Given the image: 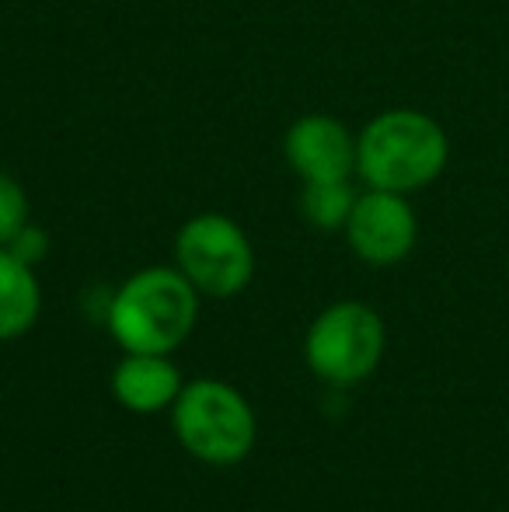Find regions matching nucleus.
<instances>
[{
    "label": "nucleus",
    "mask_w": 509,
    "mask_h": 512,
    "mask_svg": "<svg viewBox=\"0 0 509 512\" xmlns=\"http://www.w3.org/2000/svg\"><path fill=\"white\" fill-rule=\"evenodd\" d=\"M346 241L360 262L398 265L412 255L419 241V216L401 192L367 189L356 196V206L349 213Z\"/></svg>",
    "instance_id": "obj_6"
},
{
    "label": "nucleus",
    "mask_w": 509,
    "mask_h": 512,
    "mask_svg": "<svg viewBox=\"0 0 509 512\" xmlns=\"http://www.w3.org/2000/svg\"><path fill=\"white\" fill-rule=\"evenodd\" d=\"M175 269L203 297H238L255 276V251L241 223L224 213H199L175 237Z\"/></svg>",
    "instance_id": "obj_5"
},
{
    "label": "nucleus",
    "mask_w": 509,
    "mask_h": 512,
    "mask_svg": "<svg viewBox=\"0 0 509 512\" xmlns=\"http://www.w3.org/2000/svg\"><path fill=\"white\" fill-rule=\"evenodd\" d=\"M28 223V196L21 182L0 171V248Z\"/></svg>",
    "instance_id": "obj_11"
},
{
    "label": "nucleus",
    "mask_w": 509,
    "mask_h": 512,
    "mask_svg": "<svg viewBox=\"0 0 509 512\" xmlns=\"http://www.w3.org/2000/svg\"><path fill=\"white\" fill-rule=\"evenodd\" d=\"M182 373L168 356L154 352H126L123 363L112 370V394L126 411L136 415H157L171 408L182 394Z\"/></svg>",
    "instance_id": "obj_8"
},
{
    "label": "nucleus",
    "mask_w": 509,
    "mask_h": 512,
    "mask_svg": "<svg viewBox=\"0 0 509 512\" xmlns=\"http://www.w3.org/2000/svg\"><path fill=\"white\" fill-rule=\"evenodd\" d=\"M286 164L304 182L356 175V136L332 115H300L283 140Z\"/></svg>",
    "instance_id": "obj_7"
},
{
    "label": "nucleus",
    "mask_w": 509,
    "mask_h": 512,
    "mask_svg": "<svg viewBox=\"0 0 509 512\" xmlns=\"http://www.w3.org/2000/svg\"><path fill=\"white\" fill-rule=\"evenodd\" d=\"M384 345V317L370 304L342 300L314 317L304 338V359L321 384L356 387L381 366Z\"/></svg>",
    "instance_id": "obj_4"
},
{
    "label": "nucleus",
    "mask_w": 509,
    "mask_h": 512,
    "mask_svg": "<svg viewBox=\"0 0 509 512\" xmlns=\"http://www.w3.org/2000/svg\"><path fill=\"white\" fill-rule=\"evenodd\" d=\"M171 429L185 453L210 467H234L252 453L258 425L238 387L224 380H192L171 405Z\"/></svg>",
    "instance_id": "obj_3"
},
{
    "label": "nucleus",
    "mask_w": 509,
    "mask_h": 512,
    "mask_svg": "<svg viewBox=\"0 0 509 512\" xmlns=\"http://www.w3.org/2000/svg\"><path fill=\"white\" fill-rule=\"evenodd\" d=\"M360 192L349 178H328V182H304L300 192V213L318 230H346L349 213L356 206Z\"/></svg>",
    "instance_id": "obj_10"
},
{
    "label": "nucleus",
    "mask_w": 509,
    "mask_h": 512,
    "mask_svg": "<svg viewBox=\"0 0 509 512\" xmlns=\"http://www.w3.org/2000/svg\"><path fill=\"white\" fill-rule=\"evenodd\" d=\"M4 248L11 251L14 258H21V262L32 265V269H35V265H39L42 258L49 255V234L42 227H35L32 220H28L25 227H21L18 234H14L11 241L4 244Z\"/></svg>",
    "instance_id": "obj_12"
},
{
    "label": "nucleus",
    "mask_w": 509,
    "mask_h": 512,
    "mask_svg": "<svg viewBox=\"0 0 509 512\" xmlns=\"http://www.w3.org/2000/svg\"><path fill=\"white\" fill-rule=\"evenodd\" d=\"M199 290L178 269L150 265L129 276L109 300L105 324L126 352L168 356L192 335Z\"/></svg>",
    "instance_id": "obj_2"
},
{
    "label": "nucleus",
    "mask_w": 509,
    "mask_h": 512,
    "mask_svg": "<svg viewBox=\"0 0 509 512\" xmlns=\"http://www.w3.org/2000/svg\"><path fill=\"white\" fill-rule=\"evenodd\" d=\"M450 140L433 115L419 108H387L356 136V175L367 189L419 192L443 175Z\"/></svg>",
    "instance_id": "obj_1"
},
{
    "label": "nucleus",
    "mask_w": 509,
    "mask_h": 512,
    "mask_svg": "<svg viewBox=\"0 0 509 512\" xmlns=\"http://www.w3.org/2000/svg\"><path fill=\"white\" fill-rule=\"evenodd\" d=\"M42 307V290L35 269L0 248V342L21 338L35 324Z\"/></svg>",
    "instance_id": "obj_9"
}]
</instances>
